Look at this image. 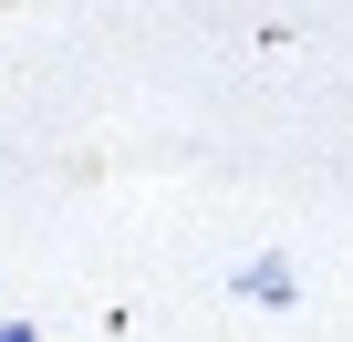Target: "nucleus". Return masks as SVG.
<instances>
[{"label":"nucleus","mask_w":353,"mask_h":342,"mask_svg":"<svg viewBox=\"0 0 353 342\" xmlns=\"http://www.w3.org/2000/svg\"><path fill=\"white\" fill-rule=\"evenodd\" d=\"M239 290H250V301H291L301 280H291V259H250V270H239Z\"/></svg>","instance_id":"f257e3e1"},{"label":"nucleus","mask_w":353,"mask_h":342,"mask_svg":"<svg viewBox=\"0 0 353 342\" xmlns=\"http://www.w3.org/2000/svg\"><path fill=\"white\" fill-rule=\"evenodd\" d=\"M0 342H32V321H0Z\"/></svg>","instance_id":"f03ea898"}]
</instances>
